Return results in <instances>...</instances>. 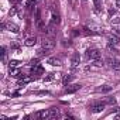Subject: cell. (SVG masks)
<instances>
[{"mask_svg": "<svg viewBox=\"0 0 120 120\" xmlns=\"http://www.w3.org/2000/svg\"><path fill=\"white\" fill-rule=\"evenodd\" d=\"M114 112H119V113H120V107H116V109H114Z\"/></svg>", "mask_w": 120, "mask_h": 120, "instance_id": "33", "label": "cell"}, {"mask_svg": "<svg viewBox=\"0 0 120 120\" xmlns=\"http://www.w3.org/2000/svg\"><path fill=\"white\" fill-rule=\"evenodd\" d=\"M37 27H38V28H45V24H44V21H42L41 19L37 20Z\"/></svg>", "mask_w": 120, "mask_h": 120, "instance_id": "23", "label": "cell"}, {"mask_svg": "<svg viewBox=\"0 0 120 120\" xmlns=\"http://www.w3.org/2000/svg\"><path fill=\"white\" fill-rule=\"evenodd\" d=\"M105 106H106L105 102H93V103L89 105V110L92 113H100V112H103Z\"/></svg>", "mask_w": 120, "mask_h": 120, "instance_id": "1", "label": "cell"}, {"mask_svg": "<svg viewBox=\"0 0 120 120\" xmlns=\"http://www.w3.org/2000/svg\"><path fill=\"white\" fill-rule=\"evenodd\" d=\"M71 81H72V75H64V78H62V83L64 85H68Z\"/></svg>", "mask_w": 120, "mask_h": 120, "instance_id": "19", "label": "cell"}, {"mask_svg": "<svg viewBox=\"0 0 120 120\" xmlns=\"http://www.w3.org/2000/svg\"><path fill=\"white\" fill-rule=\"evenodd\" d=\"M52 78H54V74H49V75H48V76H47V78H45L44 81H45V82H48V81H51Z\"/></svg>", "mask_w": 120, "mask_h": 120, "instance_id": "27", "label": "cell"}, {"mask_svg": "<svg viewBox=\"0 0 120 120\" xmlns=\"http://www.w3.org/2000/svg\"><path fill=\"white\" fill-rule=\"evenodd\" d=\"M31 81H33V76H27V75H24L23 78L19 79V86H23V85H26V83H30Z\"/></svg>", "mask_w": 120, "mask_h": 120, "instance_id": "11", "label": "cell"}, {"mask_svg": "<svg viewBox=\"0 0 120 120\" xmlns=\"http://www.w3.org/2000/svg\"><path fill=\"white\" fill-rule=\"evenodd\" d=\"M105 103H106V105H112V106H113V105H116V99H114V98H112V96H109V98L105 100Z\"/></svg>", "mask_w": 120, "mask_h": 120, "instance_id": "20", "label": "cell"}, {"mask_svg": "<svg viewBox=\"0 0 120 120\" xmlns=\"http://www.w3.org/2000/svg\"><path fill=\"white\" fill-rule=\"evenodd\" d=\"M109 14H110V16H112V14H114V10H113V9H110V10H109Z\"/></svg>", "mask_w": 120, "mask_h": 120, "instance_id": "31", "label": "cell"}, {"mask_svg": "<svg viewBox=\"0 0 120 120\" xmlns=\"http://www.w3.org/2000/svg\"><path fill=\"white\" fill-rule=\"evenodd\" d=\"M44 74V68L41 64H35L31 67V75H42Z\"/></svg>", "mask_w": 120, "mask_h": 120, "instance_id": "5", "label": "cell"}, {"mask_svg": "<svg viewBox=\"0 0 120 120\" xmlns=\"http://www.w3.org/2000/svg\"><path fill=\"white\" fill-rule=\"evenodd\" d=\"M81 89V85L79 83H75V85H68L65 88V93H75Z\"/></svg>", "mask_w": 120, "mask_h": 120, "instance_id": "6", "label": "cell"}, {"mask_svg": "<svg viewBox=\"0 0 120 120\" xmlns=\"http://www.w3.org/2000/svg\"><path fill=\"white\" fill-rule=\"evenodd\" d=\"M11 49L19 51V49H20V45H19V44H16V42H13V44H11Z\"/></svg>", "mask_w": 120, "mask_h": 120, "instance_id": "26", "label": "cell"}, {"mask_svg": "<svg viewBox=\"0 0 120 120\" xmlns=\"http://www.w3.org/2000/svg\"><path fill=\"white\" fill-rule=\"evenodd\" d=\"M106 62H107V65L110 67V68H113L114 71H120V61L117 58H114V56H107L106 58Z\"/></svg>", "mask_w": 120, "mask_h": 120, "instance_id": "3", "label": "cell"}, {"mask_svg": "<svg viewBox=\"0 0 120 120\" xmlns=\"http://www.w3.org/2000/svg\"><path fill=\"white\" fill-rule=\"evenodd\" d=\"M6 28H7L9 31H11V33H16V34L20 31V28H19L16 24H13V23H7V24H6Z\"/></svg>", "mask_w": 120, "mask_h": 120, "instance_id": "14", "label": "cell"}, {"mask_svg": "<svg viewBox=\"0 0 120 120\" xmlns=\"http://www.w3.org/2000/svg\"><path fill=\"white\" fill-rule=\"evenodd\" d=\"M45 34L48 35V37H54L55 34H56V30H55V24H51V26H48L45 30Z\"/></svg>", "mask_w": 120, "mask_h": 120, "instance_id": "8", "label": "cell"}, {"mask_svg": "<svg viewBox=\"0 0 120 120\" xmlns=\"http://www.w3.org/2000/svg\"><path fill=\"white\" fill-rule=\"evenodd\" d=\"M116 6H117V7L120 9V0H116Z\"/></svg>", "mask_w": 120, "mask_h": 120, "instance_id": "30", "label": "cell"}, {"mask_svg": "<svg viewBox=\"0 0 120 120\" xmlns=\"http://www.w3.org/2000/svg\"><path fill=\"white\" fill-rule=\"evenodd\" d=\"M79 62H81V56H79V54L76 52V54H74L72 58H71V65H72V67H78Z\"/></svg>", "mask_w": 120, "mask_h": 120, "instance_id": "9", "label": "cell"}, {"mask_svg": "<svg viewBox=\"0 0 120 120\" xmlns=\"http://www.w3.org/2000/svg\"><path fill=\"white\" fill-rule=\"evenodd\" d=\"M37 116H38L40 119H42V120H49V109H48V110H41V112H38Z\"/></svg>", "mask_w": 120, "mask_h": 120, "instance_id": "12", "label": "cell"}, {"mask_svg": "<svg viewBox=\"0 0 120 120\" xmlns=\"http://www.w3.org/2000/svg\"><path fill=\"white\" fill-rule=\"evenodd\" d=\"M83 2H86V0H83Z\"/></svg>", "mask_w": 120, "mask_h": 120, "instance_id": "34", "label": "cell"}, {"mask_svg": "<svg viewBox=\"0 0 120 120\" xmlns=\"http://www.w3.org/2000/svg\"><path fill=\"white\" fill-rule=\"evenodd\" d=\"M16 13H17V6H14V7H13V9L9 11V14H10V16H14Z\"/></svg>", "mask_w": 120, "mask_h": 120, "instance_id": "24", "label": "cell"}, {"mask_svg": "<svg viewBox=\"0 0 120 120\" xmlns=\"http://www.w3.org/2000/svg\"><path fill=\"white\" fill-rule=\"evenodd\" d=\"M49 65H52V67H59V65H62V62H61V59L59 58H56V56H51V58H48V61H47Z\"/></svg>", "mask_w": 120, "mask_h": 120, "instance_id": "7", "label": "cell"}, {"mask_svg": "<svg viewBox=\"0 0 120 120\" xmlns=\"http://www.w3.org/2000/svg\"><path fill=\"white\" fill-rule=\"evenodd\" d=\"M2 58H3V61H6V48L2 47Z\"/></svg>", "mask_w": 120, "mask_h": 120, "instance_id": "25", "label": "cell"}, {"mask_svg": "<svg viewBox=\"0 0 120 120\" xmlns=\"http://www.w3.org/2000/svg\"><path fill=\"white\" fill-rule=\"evenodd\" d=\"M41 47L44 48V49H52L54 47H55V41L52 40V37H45L44 40H42V42H41Z\"/></svg>", "mask_w": 120, "mask_h": 120, "instance_id": "4", "label": "cell"}, {"mask_svg": "<svg viewBox=\"0 0 120 120\" xmlns=\"http://www.w3.org/2000/svg\"><path fill=\"white\" fill-rule=\"evenodd\" d=\"M93 4H95V10H96V13H99L100 9H102V0H93Z\"/></svg>", "mask_w": 120, "mask_h": 120, "instance_id": "16", "label": "cell"}, {"mask_svg": "<svg viewBox=\"0 0 120 120\" xmlns=\"http://www.w3.org/2000/svg\"><path fill=\"white\" fill-rule=\"evenodd\" d=\"M110 90H112V86H109V85H105V86L98 89V92H102V93H106V92H110Z\"/></svg>", "mask_w": 120, "mask_h": 120, "instance_id": "18", "label": "cell"}, {"mask_svg": "<svg viewBox=\"0 0 120 120\" xmlns=\"http://www.w3.org/2000/svg\"><path fill=\"white\" fill-rule=\"evenodd\" d=\"M38 2H40V0H27V2H26V6H27L28 9H31V7H34Z\"/></svg>", "mask_w": 120, "mask_h": 120, "instance_id": "17", "label": "cell"}, {"mask_svg": "<svg viewBox=\"0 0 120 120\" xmlns=\"http://www.w3.org/2000/svg\"><path fill=\"white\" fill-rule=\"evenodd\" d=\"M100 56H102V54H100V51H99V49H96V48H89V49L86 51V58H88V59H90V61L99 59Z\"/></svg>", "mask_w": 120, "mask_h": 120, "instance_id": "2", "label": "cell"}, {"mask_svg": "<svg viewBox=\"0 0 120 120\" xmlns=\"http://www.w3.org/2000/svg\"><path fill=\"white\" fill-rule=\"evenodd\" d=\"M52 24H59V16L52 13Z\"/></svg>", "mask_w": 120, "mask_h": 120, "instance_id": "21", "label": "cell"}, {"mask_svg": "<svg viewBox=\"0 0 120 120\" xmlns=\"http://www.w3.org/2000/svg\"><path fill=\"white\" fill-rule=\"evenodd\" d=\"M35 42H37V38H35V37H28V38L24 41V44H26L27 47H33V45H35Z\"/></svg>", "mask_w": 120, "mask_h": 120, "instance_id": "15", "label": "cell"}, {"mask_svg": "<svg viewBox=\"0 0 120 120\" xmlns=\"http://www.w3.org/2000/svg\"><path fill=\"white\" fill-rule=\"evenodd\" d=\"M20 74H21V72H20V69H17V67H10V69H9V75H10V76L19 78Z\"/></svg>", "mask_w": 120, "mask_h": 120, "instance_id": "13", "label": "cell"}, {"mask_svg": "<svg viewBox=\"0 0 120 120\" xmlns=\"http://www.w3.org/2000/svg\"><path fill=\"white\" fill-rule=\"evenodd\" d=\"M114 30H116V33H117V34H120V26H116V27H114Z\"/></svg>", "mask_w": 120, "mask_h": 120, "instance_id": "29", "label": "cell"}, {"mask_svg": "<svg viewBox=\"0 0 120 120\" xmlns=\"http://www.w3.org/2000/svg\"><path fill=\"white\" fill-rule=\"evenodd\" d=\"M37 95H49L48 90H41V92H37Z\"/></svg>", "mask_w": 120, "mask_h": 120, "instance_id": "28", "label": "cell"}, {"mask_svg": "<svg viewBox=\"0 0 120 120\" xmlns=\"http://www.w3.org/2000/svg\"><path fill=\"white\" fill-rule=\"evenodd\" d=\"M107 41H109L110 45H117L119 44V35L117 34H112V35H109Z\"/></svg>", "mask_w": 120, "mask_h": 120, "instance_id": "10", "label": "cell"}, {"mask_svg": "<svg viewBox=\"0 0 120 120\" xmlns=\"http://www.w3.org/2000/svg\"><path fill=\"white\" fill-rule=\"evenodd\" d=\"M9 64H10V67H19L21 62H20V61H17V59H11Z\"/></svg>", "mask_w": 120, "mask_h": 120, "instance_id": "22", "label": "cell"}, {"mask_svg": "<svg viewBox=\"0 0 120 120\" xmlns=\"http://www.w3.org/2000/svg\"><path fill=\"white\" fill-rule=\"evenodd\" d=\"M71 3H72V6H74V7L76 6V3H75V0H71Z\"/></svg>", "mask_w": 120, "mask_h": 120, "instance_id": "32", "label": "cell"}]
</instances>
